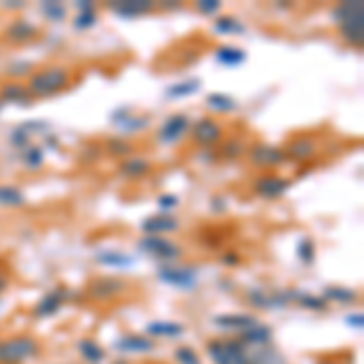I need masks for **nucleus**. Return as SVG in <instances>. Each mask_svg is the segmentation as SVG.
<instances>
[{
  "label": "nucleus",
  "instance_id": "nucleus-32",
  "mask_svg": "<svg viewBox=\"0 0 364 364\" xmlns=\"http://www.w3.org/2000/svg\"><path fill=\"white\" fill-rule=\"evenodd\" d=\"M250 352V364H289L284 357V352L274 345H265V348H252Z\"/></svg>",
  "mask_w": 364,
  "mask_h": 364
},
{
  "label": "nucleus",
  "instance_id": "nucleus-40",
  "mask_svg": "<svg viewBox=\"0 0 364 364\" xmlns=\"http://www.w3.org/2000/svg\"><path fill=\"white\" fill-rule=\"evenodd\" d=\"M32 134L27 132L25 129V124H17L13 132H10V146L13 149H17V151H25L27 146H32Z\"/></svg>",
  "mask_w": 364,
  "mask_h": 364
},
{
  "label": "nucleus",
  "instance_id": "nucleus-13",
  "mask_svg": "<svg viewBox=\"0 0 364 364\" xmlns=\"http://www.w3.org/2000/svg\"><path fill=\"white\" fill-rule=\"evenodd\" d=\"M114 350L119 355H151L156 352V340L146 338L144 333H124L114 340Z\"/></svg>",
  "mask_w": 364,
  "mask_h": 364
},
{
  "label": "nucleus",
  "instance_id": "nucleus-3",
  "mask_svg": "<svg viewBox=\"0 0 364 364\" xmlns=\"http://www.w3.org/2000/svg\"><path fill=\"white\" fill-rule=\"evenodd\" d=\"M42 357V340L17 333L0 340V364H32Z\"/></svg>",
  "mask_w": 364,
  "mask_h": 364
},
{
  "label": "nucleus",
  "instance_id": "nucleus-47",
  "mask_svg": "<svg viewBox=\"0 0 364 364\" xmlns=\"http://www.w3.org/2000/svg\"><path fill=\"white\" fill-rule=\"evenodd\" d=\"M100 156H102V146H97V144L85 146V149L80 151V158H83L85 163H95Z\"/></svg>",
  "mask_w": 364,
  "mask_h": 364
},
{
  "label": "nucleus",
  "instance_id": "nucleus-10",
  "mask_svg": "<svg viewBox=\"0 0 364 364\" xmlns=\"http://www.w3.org/2000/svg\"><path fill=\"white\" fill-rule=\"evenodd\" d=\"M190 129H192L190 114L175 112V114H170L161 127H158L156 141L161 146H178L180 141H185V136L190 134Z\"/></svg>",
  "mask_w": 364,
  "mask_h": 364
},
{
  "label": "nucleus",
  "instance_id": "nucleus-25",
  "mask_svg": "<svg viewBox=\"0 0 364 364\" xmlns=\"http://www.w3.org/2000/svg\"><path fill=\"white\" fill-rule=\"evenodd\" d=\"M321 296L326 299V304H338V306H352V304L360 301V291L357 289H350V287H343V284H331L321 291Z\"/></svg>",
  "mask_w": 364,
  "mask_h": 364
},
{
  "label": "nucleus",
  "instance_id": "nucleus-51",
  "mask_svg": "<svg viewBox=\"0 0 364 364\" xmlns=\"http://www.w3.org/2000/svg\"><path fill=\"white\" fill-rule=\"evenodd\" d=\"M3 8L17 13V10H25V8H27V3H22V0H8V3H3Z\"/></svg>",
  "mask_w": 364,
  "mask_h": 364
},
{
  "label": "nucleus",
  "instance_id": "nucleus-53",
  "mask_svg": "<svg viewBox=\"0 0 364 364\" xmlns=\"http://www.w3.org/2000/svg\"><path fill=\"white\" fill-rule=\"evenodd\" d=\"M161 8H166V10H182V3H178V0H166V3H161Z\"/></svg>",
  "mask_w": 364,
  "mask_h": 364
},
{
  "label": "nucleus",
  "instance_id": "nucleus-27",
  "mask_svg": "<svg viewBox=\"0 0 364 364\" xmlns=\"http://www.w3.org/2000/svg\"><path fill=\"white\" fill-rule=\"evenodd\" d=\"M291 304H296V306H301L306 311H314V314H326L328 311L326 299L306 289H291Z\"/></svg>",
  "mask_w": 364,
  "mask_h": 364
},
{
  "label": "nucleus",
  "instance_id": "nucleus-20",
  "mask_svg": "<svg viewBox=\"0 0 364 364\" xmlns=\"http://www.w3.org/2000/svg\"><path fill=\"white\" fill-rule=\"evenodd\" d=\"M151 173H154V163L146 156L134 154L124 158V161H119V175L124 180H144V178H149Z\"/></svg>",
  "mask_w": 364,
  "mask_h": 364
},
{
  "label": "nucleus",
  "instance_id": "nucleus-21",
  "mask_svg": "<svg viewBox=\"0 0 364 364\" xmlns=\"http://www.w3.org/2000/svg\"><path fill=\"white\" fill-rule=\"evenodd\" d=\"M236 338H238L240 343H243L248 350H252V348H265V345H272L274 331H272V326H267V323L257 321V323H252L248 331H243V333H240V336H236Z\"/></svg>",
  "mask_w": 364,
  "mask_h": 364
},
{
  "label": "nucleus",
  "instance_id": "nucleus-17",
  "mask_svg": "<svg viewBox=\"0 0 364 364\" xmlns=\"http://www.w3.org/2000/svg\"><path fill=\"white\" fill-rule=\"evenodd\" d=\"M117 17H124V20H136V17L151 15L156 10L154 0H112L107 5Z\"/></svg>",
  "mask_w": 364,
  "mask_h": 364
},
{
  "label": "nucleus",
  "instance_id": "nucleus-28",
  "mask_svg": "<svg viewBox=\"0 0 364 364\" xmlns=\"http://www.w3.org/2000/svg\"><path fill=\"white\" fill-rule=\"evenodd\" d=\"M105 154L114 158V161H124V158L136 154V144L129 141L127 136H109L105 139Z\"/></svg>",
  "mask_w": 364,
  "mask_h": 364
},
{
  "label": "nucleus",
  "instance_id": "nucleus-7",
  "mask_svg": "<svg viewBox=\"0 0 364 364\" xmlns=\"http://www.w3.org/2000/svg\"><path fill=\"white\" fill-rule=\"evenodd\" d=\"M190 136L202 151H211V149H219L226 141V129L214 117H202V119L192 122Z\"/></svg>",
  "mask_w": 364,
  "mask_h": 364
},
{
  "label": "nucleus",
  "instance_id": "nucleus-38",
  "mask_svg": "<svg viewBox=\"0 0 364 364\" xmlns=\"http://www.w3.org/2000/svg\"><path fill=\"white\" fill-rule=\"evenodd\" d=\"M245 301H248V306L255 311H269V289L252 287V289L245 291Z\"/></svg>",
  "mask_w": 364,
  "mask_h": 364
},
{
  "label": "nucleus",
  "instance_id": "nucleus-52",
  "mask_svg": "<svg viewBox=\"0 0 364 364\" xmlns=\"http://www.w3.org/2000/svg\"><path fill=\"white\" fill-rule=\"evenodd\" d=\"M211 211H226V199L224 197L211 199Z\"/></svg>",
  "mask_w": 364,
  "mask_h": 364
},
{
  "label": "nucleus",
  "instance_id": "nucleus-37",
  "mask_svg": "<svg viewBox=\"0 0 364 364\" xmlns=\"http://www.w3.org/2000/svg\"><path fill=\"white\" fill-rule=\"evenodd\" d=\"M34 63L27 61V58H15L13 63H8V68H5V73L10 75L13 80H17V83H22V80H27L29 75L34 73Z\"/></svg>",
  "mask_w": 364,
  "mask_h": 364
},
{
  "label": "nucleus",
  "instance_id": "nucleus-29",
  "mask_svg": "<svg viewBox=\"0 0 364 364\" xmlns=\"http://www.w3.org/2000/svg\"><path fill=\"white\" fill-rule=\"evenodd\" d=\"M204 105L211 109L214 114H233L238 112V100L228 92H209Z\"/></svg>",
  "mask_w": 364,
  "mask_h": 364
},
{
  "label": "nucleus",
  "instance_id": "nucleus-16",
  "mask_svg": "<svg viewBox=\"0 0 364 364\" xmlns=\"http://www.w3.org/2000/svg\"><path fill=\"white\" fill-rule=\"evenodd\" d=\"M187 333V326L180 321H166V318H158L146 323L144 328V336L151 340H178Z\"/></svg>",
  "mask_w": 364,
  "mask_h": 364
},
{
  "label": "nucleus",
  "instance_id": "nucleus-31",
  "mask_svg": "<svg viewBox=\"0 0 364 364\" xmlns=\"http://www.w3.org/2000/svg\"><path fill=\"white\" fill-rule=\"evenodd\" d=\"M214 58H216V63H221V66L236 68V66H243V63L248 61V54H245L243 49H238V46L224 44L214 51Z\"/></svg>",
  "mask_w": 364,
  "mask_h": 364
},
{
  "label": "nucleus",
  "instance_id": "nucleus-36",
  "mask_svg": "<svg viewBox=\"0 0 364 364\" xmlns=\"http://www.w3.org/2000/svg\"><path fill=\"white\" fill-rule=\"evenodd\" d=\"M39 10H42L44 20L51 22V25H61L68 17V8L63 3H58V0H44V3L39 5Z\"/></svg>",
  "mask_w": 364,
  "mask_h": 364
},
{
  "label": "nucleus",
  "instance_id": "nucleus-41",
  "mask_svg": "<svg viewBox=\"0 0 364 364\" xmlns=\"http://www.w3.org/2000/svg\"><path fill=\"white\" fill-rule=\"evenodd\" d=\"M173 357H175V362H178V364H202L199 352L195 348H190V345H180V348H175Z\"/></svg>",
  "mask_w": 364,
  "mask_h": 364
},
{
  "label": "nucleus",
  "instance_id": "nucleus-48",
  "mask_svg": "<svg viewBox=\"0 0 364 364\" xmlns=\"http://www.w3.org/2000/svg\"><path fill=\"white\" fill-rule=\"evenodd\" d=\"M345 323H348L350 328H355L357 333L364 328V316H362V311H355V314H350L348 318H345Z\"/></svg>",
  "mask_w": 364,
  "mask_h": 364
},
{
  "label": "nucleus",
  "instance_id": "nucleus-26",
  "mask_svg": "<svg viewBox=\"0 0 364 364\" xmlns=\"http://www.w3.org/2000/svg\"><path fill=\"white\" fill-rule=\"evenodd\" d=\"M0 100H3L5 105H20V107L34 102V97L29 95L27 85L17 83V80H8L5 85H0Z\"/></svg>",
  "mask_w": 364,
  "mask_h": 364
},
{
  "label": "nucleus",
  "instance_id": "nucleus-56",
  "mask_svg": "<svg viewBox=\"0 0 364 364\" xmlns=\"http://www.w3.org/2000/svg\"><path fill=\"white\" fill-rule=\"evenodd\" d=\"M3 107H5V102H3V100H0V112H3Z\"/></svg>",
  "mask_w": 364,
  "mask_h": 364
},
{
  "label": "nucleus",
  "instance_id": "nucleus-42",
  "mask_svg": "<svg viewBox=\"0 0 364 364\" xmlns=\"http://www.w3.org/2000/svg\"><path fill=\"white\" fill-rule=\"evenodd\" d=\"M95 25H97V10H92V13H78L73 20V27L78 32H87V29H92Z\"/></svg>",
  "mask_w": 364,
  "mask_h": 364
},
{
  "label": "nucleus",
  "instance_id": "nucleus-19",
  "mask_svg": "<svg viewBox=\"0 0 364 364\" xmlns=\"http://www.w3.org/2000/svg\"><path fill=\"white\" fill-rule=\"evenodd\" d=\"M180 228V221L173 214H151L141 221V231L144 236H168Z\"/></svg>",
  "mask_w": 364,
  "mask_h": 364
},
{
  "label": "nucleus",
  "instance_id": "nucleus-12",
  "mask_svg": "<svg viewBox=\"0 0 364 364\" xmlns=\"http://www.w3.org/2000/svg\"><path fill=\"white\" fill-rule=\"evenodd\" d=\"M289 187H291V180L282 173H262L260 178L252 182V192L262 199H269V202L282 199L289 192Z\"/></svg>",
  "mask_w": 364,
  "mask_h": 364
},
{
  "label": "nucleus",
  "instance_id": "nucleus-54",
  "mask_svg": "<svg viewBox=\"0 0 364 364\" xmlns=\"http://www.w3.org/2000/svg\"><path fill=\"white\" fill-rule=\"evenodd\" d=\"M316 364H343V362H338V360H333V357H321Z\"/></svg>",
  "mask_w": 364,
  "mask_h": 364
},
{
  "label": "nucleus",
  "instance_id": "nucleus-30",
  "mask_svg": "<svg viewBox=\"0 0 364 364\" xmlns=\"http://www.w3.org/2000/svg\"><path fill=\"white\" fill-rule=\"evenodd\" d=\"M202 90V80L199 78H187V80H175L166 87V97L168 100H185L192 97Z\"/></svg>",
  "mask_w": 364,
  "mask_h": 364
},
{
  "label": "nucleus",
  "instance_id": "nucleus-45",
  "mask_svg": "<svg viewBox=\"0 0 364 364\" xmlns=\"http://www.w3.org/2000/svg\"><path fill=\"white\" fill-rule=\"evenodd\" d=\"M197 13L199 15H221V3L219 0H197L195 3Z\"/></svg>",
  "mask_w": 364,
  "mask_h": 364
},
{
  "label": "nucleus",
  "instance_id": "nucleus-18",
  "mask_svg": "<svg viewBox=\"0 0 364 364\" xmlns=\"http://www.w3.org/2000/svg\"><path fill=\"white\" fill-rule=\"evenodd\" d=\"M211 323H214L219 331L231 333V336L236 338L243 331H248L252 323H257V318L252 314H219L211 318Z\"/></svg>",
  "mask_w": 364,
  "mask_h": 364
},
{
  "label": "nucleus",
  "instance_id": "nucleus-33",
  "mask_svg": "<svg viewBox=\"0 0 364 364\" xmlns=\"http://www.w3.org/2000/svg\"><path fill=\"white\" fill-rule=\"evenodd\" d=\"M0 207L3 209H22L27 207V195L17 185H0Z\"/></svg>",
  "mask_w": 364,
  "mask_h": 364
},
{
  "label": "nucleus",
  "instance_id": "nucleus-35",
  "mask_svg": "<svg viewBox=\"0 0 364 364\" xmlns=\"http://www.w3.org/2000/svg\"><path fill=\"white\" fill-rule=\"evenodd\" d=\"M20 163L27 170L44 168V163H46V149H44V146H37V144L27 146L25 151H20Z\"/></svg>",
  "mask_w": 364,
  "mask_h": 364
},
{
  "label": "nucleus",
  "instance_id": "nucleus-9",
  "mask_svg": "<svg viewBox=\"0 0 364 364\" xmlns=\"http://www.w3.org/2000/svg\"><path fill=\"white\" fill-rule=\"evenodd\" d=\"M70 296H73V294H70V289H68V287H63V284H58V287H54V289H49L32 306V318H37V321L54 318V316H58V311H61L70 301Z\"/></svg>",
  "mask_w": 364,
  "mask_h": 364
},
{
  "label": "nucleus",
  "instance_id": "nucleus-24",
  "mask_svg": "<svg viewBox=\"0 0 364 364\" xmlns=\"http://www.w3.org/2000/svg\"><path fill=\"white\" fill-rule=\"evenodd\" d=\"M75 352L83 360V364H105L107 362V350L95 338H80L75 343Z\"/></svg>",
  "mask_w": 364,
  "mask_h": 364
},
{
  "label": "nucleus",
  "instance_id": "nucleus-49",
  "mask_svg": "<svg viewBox=\"0 0 364 364\" xmlns=\"http://www.w3.org/2000/svg\"><path fill=\"white\" fill-rule=\"evenodd\" d=\"M8 289H10V272L0 267V299H3V294H8Z\"/></svg>",
  "mask_w": 364,
  "mask_h": 364
},
{
  "label": "nucleus",
  "instance_id": "nucleus-11",
  "mask_svg": "<svg viewBox=\"0 0 364 364\" xmlns=\"http://www.w3.org/2000/svg\"><path fill=\"white\" fill-rule=\"evenodd\" d=\"M248 161L250 166L265 170V173H277V168H282L287 163L284 149L272 144H255L248 149Z\"/></svg>",
  "mask_w": 364,
  "mask_h": 364
},
{
  "label": "nucleus",
  "instance_id": "nucleus-14",
  "mask_svg": "<svg viewBox=\"0 0 364 364\" xmlns=\"http://www.w3.org/2000/svg\"><path fill=\"white\" fill-rule=\"evenodd\" d=\"M39 25H34L32 20H27V17H15L13 22H8V27H5V39H8L10 44L20 46V44H29L34 42V39L39 37Z\"/></svg>",
  "mask_w": 364,
  "mask_h": 364
},
{
  "label": "nucleus",
  "instance_id": "nucleus-55",
  "mask_svg": "<svg viewBox=\"0 0 364 364\" xmlns=\"http://www.w3.org/2000/svg\"><path fill=\"white\" fill-rule=\"evenodd\" d=\"M112 364H129V362H127V360H114Z\"/></svg>",
  "mask_w": 364,
  "mask_h": 364
},
{
  "label": "nucleus",
  "instance_id": "nucleus-6",
  "mask_svg": "<svg viewBox=\"0 0 364 364\" xmlns=\"http://www.w3.org/2000/svg\"><path fill=\"white\" fill-rule=\"evenodd\" d=\"M136 248L144 252V255L158 260L161 265H173V262H178L180 257L185 255V250H182L175 240H170L166 236H144L136 243Z\"/></svg>",
  "mask_w": 364,
  "mask_h": 364
},
{
  "label": "nucleus",
  "instance_id": "nucleus-50",
  "mask_svg": "<svg viewBox=\"0 0 364 364\" xmlns=\"http://www.w3.org/2000/svg\"><path fill=\"white\" fill-rule=\"evenodd\" d=\"M75 10H78V13H92V10H97V8L92 0H78V3H75Z\"/></svg>",
  "mask_w": 364,
  "mask_h": 364
},
{
  "label": "nucleus",
  "instance_id": "nucleus-23",
  "mask_svg": "<svg viewBox=\"0 0 364 364\" xmlns=\"http://www.w3.org/2000/svg\"><path fill=\"white\" fill-rule=\"evenodd\" d=\"M95 262L100 267H107V269H132L136 260H134V255H129L124 250L102 248L95 252Z\"/></svg>",
  "mask_w": 364,
  "mask_h": 364
},
{
  "label": "nucleus",
  "instance_id": "nucleus-5",
  "mask_svg": "<svg viewBox=\"0 0 364 364\" xmlns=\"http://www.w3.org/2000/svg\"><path fill=\"white\" fill-rule=\"evenodd\" d=\"M129 291V282L122 277H109V274H100L92 277L85 287V296L95 304H109L122 299Z\"/></svg>",
  "mask_w": 364,
  "mask_h": 364
},
{
  "label": "nucleus",
  "instance_id": "nucleus-43",
  "mask_svg": "<svg viewBox=\"0 0 364 364\" xmlns=\"http://www.w3.org/2000/svg\"><path fill=\"white\" fill-rule=\"evenodd\" d=\"M156 204H158V209H161V214H170L173 209H178V207H180V197L166 192V195H158V197H156Z\"/></svg>",
  "mask_w": 364,
  "mask_h": 364
},
{
  "label": "nucleus",
  "instance_id": "nucleus-44",
  "mask_svg": "<svg viewBox=\"0 0 364 364\" xmlns=\"http://www.w3.org/2000/svg\"><path fill=\"white\" fill-rule=\"evenodd\" d=\"M240 154H243V144H240L238 139H231V141H224V144H221V158L233 161V158H238Z\"/></svg>",
  "mask_w": 364,
  "mask_h": 364
},
{
  "label": "nucleus",
  "instance_id": "nucleus-46",
  "mask_svg": "<svg viewBox=\"0 0 364 364\" xmlns=\"http://www.w3.org/2000/svg\"><path fill=\"white\" fill-rule=\"evenodd\" d=\"M219 262L224 267H238L240 262H243V257H240L238 250H226V252H221V255H219Z\"/></svg>",
  "mask_w": 364,
  "mask_h": 364
},
{
  "label": "nucleus",
  "instance_id": "nucleus-8",
  "mask_svg": "<svg viewBox=\"0 0 364 364\" xmlns=\"http://www.w3.org/2000/svg\"><path fill=\"white\" fill-rule=\"evenodd\" d=\"M158 282H163V284L173 287V289H195L199 284V269L195 265H178V262H173V265H161L156 272Z\"/></svg>",
  "mask_w": 364,
  "mask_h": 364
},
{
  "label": "nucleus",
  "instance_id": "nucleus-15",
  "mask_svg": "<svg viewBox=\"0 0 364 364\" xmlns=\"http://www.w3.org/2000/svg\"><path fill=\"white\" fill-rule=\"evenodd\" d=\"M112 124L122 134H141L151 127V119L146 114H134V107H119L112 112Z\"/></svg>",
  "mask_w": 364,
  "mask_h": 364
},
{
  "label": "nucleus",
  "instance_id": "nucleus-39",
  "mask_svg": "<svg viewBox=\"0 0 364 364\" xmlns=\"http://www.w3.org/2000/svg\"><path fill=\"white\" fill-rule=\"evenodd\" d=\"M296 257L301 260V265H314V262H316V243L309 236L299 238V243H296Z\"/></svg>",
  "mask_w": 364,
  "mask_h": 364
},
{
  "label": "nucleus",
  "instance_id": "nucleus-1",
  "mask_svg": "<svg viewBox=\"0 0 364 364\" xmlns=\"http://www.w3.org/2000/svg\"><path fill=\"white\" fill-rule=\"evenodd\" d=\"M70 78H73V73H70L68 66L49 63V66H42V68L34 70V73L27 78L25 85L34 100H44V97H54L61 90H66L70 85Z\"/></svg>",
  "mask_w": 364,
  "mask_h": 364
},
{
  "label": "nucleus",
  "instance_id": "nucleus-2",
  "mask_svg": "<svg viewBox=\"0 0 364 364\" xmlns=\"http://www.w3.org/2000/svg\"><path fill=\"white\" fill-rule=\"evenodd\" d=\"M333 22H336L340 37L350 46L364 44V3L362 0H345L333 8Z\"/></svg>",
  "mask_w": 364,
  "mask_h": 364
},
{
  "label": "nucleus",
  "instance_id": "nucleus-22",
  "mask_svg": "<svg viewBox=\"0 0 364 364\" xmlns=\"http://www.w3.org/2000/svg\"><path fill=\"white\" fill-rule=\"evenodd\" d=\"M287 163H309L316 158V139L311 136H294L284 149Z\"/></svg>",
  "mask_w": 364,
  "mask_h": 364
},
{
  "label": "nucleus",
  "instance_id": "nucleus-34",
  "mask_svg": "<svg viewBox=\"0 0 364 364\" xmlns=\"http://www.w3.org/2000/svg\"><path fill=\"white\" fill-rule=\"evenodd\" d=\"M214 32L219 37H233V34H243L245 32V25L233 15H216L214 20Z\"/></svg>",
  "mask_w": 364,
  "mask_h": 364
},
{
  "label": "nucleus",
  "instance_id": "nucleus-4",
  "mask_svg": "<svg viewBox=\"0 0 364 364\" xmlns=\"http://www.w3.org/2000/svg\"><path fill=\"white\" fill-rule=\"evenodd\" d=\"M204 352L211 364H250V352L238 338H211Z\"/></svg>",
  "mask_w": 364,
  "mask_h": 364
}]
</instances>
